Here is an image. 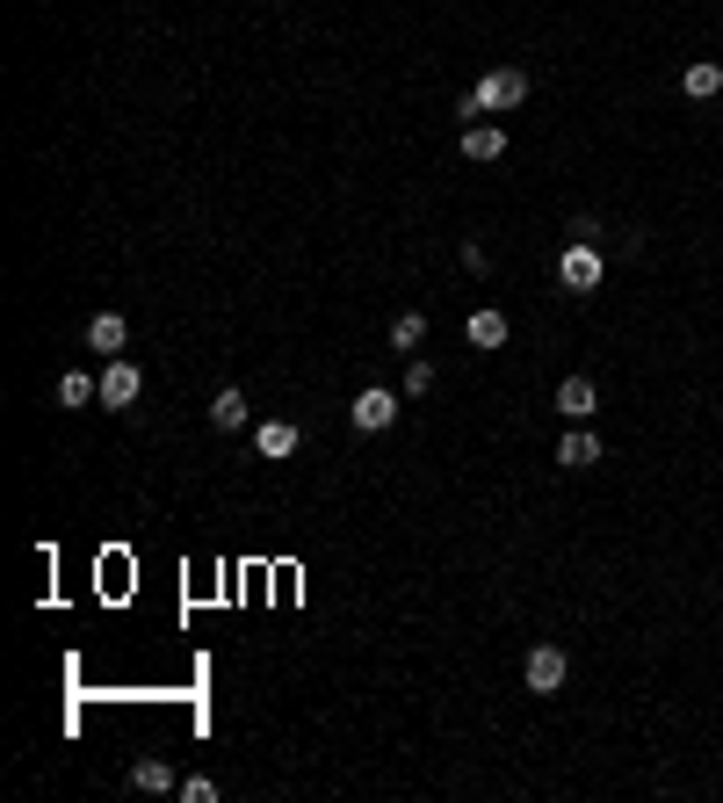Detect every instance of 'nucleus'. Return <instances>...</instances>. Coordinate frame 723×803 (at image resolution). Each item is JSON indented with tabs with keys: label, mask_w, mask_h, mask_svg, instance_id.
I'll use <instances>...</instances> for the list:
<instances>
[{
	"label": "nucleus",
	"mask_w": 723,
	"mask_h": 803,
	"mask_svg": "<svg viewBox=\"0 0 723 803\" xmlns=\"http://www.w3.org/2000/svg\"><path fill=\"white\" fill-rule=\"evenodd\" d=\"M391 341H398V348H420V341H427V319H420V312H405V319L391 326Z\"/></svg>",
	"instance_id": "16"
},
{
	"label": "nucleus",
	"mask_w": 723,
	"mask_h": 803,
	"mask_svg": "<svg viewBox=\"0 0 723 803\" xmlns=\"http://www.w3.org/2000/svg\"><path fill=\"white\" fill-rule=\"evenodd\" d=\"M131 789H145V796H167V789H174V768H167V760H131Z\"/></svg>",
	"instance_id": "15"
},
{
	"label": "nucleus",
	"mask_w": 723,
	"mask_h": 803,
	"mask_svg": "<svg viewBox=\"0 0 723 803\" xmlns=\"http://www.w3.org/2000/svg\"><path fill=\"white\" fill-rule=\"evenodd\" d=\"M123 341H131L123 312H94V319H87V348H102V355H123Z\"/></svg>",
	"instance_id": "10"
},
{
	"label": "nucleus",
	"mask_w": 723,
	"mask_h": 803,
	"mask_svg": "<svg viewBox=\"0 0 723 803\" xmlns=\"http://www.w3.org/2000/svg\"><path fill=\"white\" fill-rule=\"evenodd\" d=\"M470 348H507V312H470Z\"/></svg>",
	"instance_id": "13"
},
{
	"label": "nucleus",
	"mask_w": 723,
	"mask_h": 803,
	"mask_svg": "<svg viewBox=\"0 0 723 803\" xmlns=\"http://www.w3.org/2000/svg\"><path fill=\"white\" fill-rule=\"evenodd\" d=\"M297 442H304V435H297L290 420H260V427H254V449L268 456V464H282V456H297Z\"/></svg>",
	"instance_id": "6"
},
{
	"label": "nucleus",
	"mask_w": 723,
	"mask_h": 803,
	"mask_svg": "<svg viewBox=\"0 0 723 803\" xmlns=\"http://www.w3.org/2000/svg\"><path fill=\"white\" fill-rule=\"evenodd\" d=\"M557 464H565V471H593V464H601V435H586V427H571V435L557 442Z\"/></svg>",
	"instance_id": "8"
},
{
	"label": "nucleus",
	"mask_w": 723,
	"mask_h": 803,
	"mask_svg": "<svg viewBox=\"0 0 723 803\" xmlns=\"http://www.w3.org/2000/svg\"><path fill=\"white\" fill-rule=\"evenodd\" d=\"M138 391H145L138 363H123V355H109V363H102V405H109V413H131V405H138Z\"/></svg>",
	"instance_id": "2"
},
{
	"label": "nucleus",
	"mask_w": 723,
	"mask_h": 803,
	"mask_svg": "<svg viewBox=\"0 0 723 803\" xmlns=\"http://www.w3.org/2000/svg\"><path fill=\"white\" fill-rule=\"evenodd\" d=\"M347 413H355V427H362V435H383V427H391V420H398V399H391V391H383V384H369V391H362L355 405H347Z\"/></svg>",
	"instance_id": "5"
},
{
	"label": "nucleus",
	"mask_w": 723,
	"mask_h": 803,
	"mask_svg": "<svg viewBox=\"0 0 723 803\" xmlns=\"http://www.w3.org/2000/svg\"><path fill=\"white\" fill-rule=\"evenodd\" d=\"M557 413H565V420L601 413V391H593V377H565V384H557Z\"/></svg>",
	"instance_id": "7"
},
{
	"label": "nucleus",
	"mask_w": 723,
	"mask_h": 803,
	"mask_svg": "<svg viewBox=\"0 0 723 803\" xmlns=\"http://www.w3.org/2000/svg\"><path fill=\"white\" fill-rule=\"evenodd\" d=\"M716 88H723V66H716V58H694V66L680 73V94H688V102H709Z\"/></svg>",
	"instance_id": "12"
},
{
	"label": "nucleus",
	"mask_w": 723,
	"mask_h": 803,
	"mask_svg": "<svg viewBox=\"0 0 723 803\" xmlns=\"http://www.w3.org/2000/svg\"><path fill=\"white\" fill-rule=\"evenodd\" d=\"M557 282H565L571 298H586V290H601V254H593V246H579V239H571L565 254H557Z\"/></svg>",
	"instance_id": "3"
},
{
	"label": "nucleus",
	"mask_w": 723,
	"mask_h": 803,
	"mask_svg": "<svg viewBox=\"0 0 723 803\" xmlns=\"http://www.w3.org/2000/svg\"><path fill=\"white\" fill-rule=\"evenodd\" d=\"M102 399V377H87V369H66V377H58V405H66V413H80V405H94Z\"/></svg>",
	"instance_id": "11"
},
{
	"label": "nucleus",
	"mask_w": 723,
	"mask_h": 803,
	"mask_svg": "<svg viewBox=\"0 0 723 803\" xmlns=\"http://www.w3.org/2000/svg\"><path fill=\"white\" fill-rule=\"evenodd\" d=\"M507 153V131L500 123H470L464 131V159H478V167H492V159Z\"/></svg>",
	"instance_id": "9"
},
{
	"label": "nucleus",
	"mask_w": 723,
	"mask_h": 803,
	"mask_svg": "<svg viewBox=\"0 0 723 803\" xmlns=\"http://www.w3.org/2000/svg\"><path fill=\"white\" fill-rule=\"evenodd\" d=\"M427 391H434V369L413 363V369H405V399H427Z\"/></svg>",
	"instance_id": "17"
},
{
	"label": "nucleus",
	"mask_w": 723,
	"mask_h": 803,
	"mask_svg": "<svg viewBox=\"0 0 723 803\" xmlns=\"http://www.w3.org/2000/svg\"><path fill=\"white\" fill-rule=\"evenodd\" d=\"M521 681H529L535 695H557V688H565V651H557V645H535L529 666H521Z\"/></svg>",
	"instance_id": "4"
},
{
	"label": "nucleus",
	"mask_w": 723,
	"mask_h": 803,
	"mask_svg": "<svg viewBox=\"0 0 723 803\" xmlns=\"http://www.w3.org/2000/svg\"><path fill=\"white\" fill-rule=\"evenodd\" d=\"M470 94H478V109H485V116H507V109H521V102H529V73H521V66H492V73H485V80H478Z\"/></svg>",
	"instance_id": "1"
},
{
	"label": "nucleus",
	"mask_w": 723,
	"mask_h": 803,
	"mask_svg": "<svg viewBox=\"0 0 723 803\" xmlns=\"http://www.w3.org/2000/svg\"><path fill=\"white\" fill-rule=\"evenodd\" d=\"M210 427H246V391L224 384L218 399H210Z\"/></svg>",
	"instance_id": "14"
},
{
	"label": "nucleus",
	"mask_w": 723,
	"mask_h": 803,
	"mask_svg": "<svg viewBox=\"0 0 723 803\" xmlns=\"http://www.w3.org/2000/svg\"><path fill=\"white\" fill-rule=\"evenodd\" d=\"M181 796H189V803H210V796H218V782H210V774H189V782H181Z\"/></svg>",
	"instance_id": "19"
},
{
	"label": "nucleus",
	"mask_w": 723,
	"mask_h": 803,
	"mask_svg": "<svg viewBox=\"0 0 723 803\" xmlns=\"http://www.w3.org/2000/svg\"><path fill=\"white\" fill-rule=\"evenodd\" d=\"M571 239H579V246H601V218H586V210H579V218H571Z\"/></svg>",
	"instance_id": "18"
}]
</instances>
